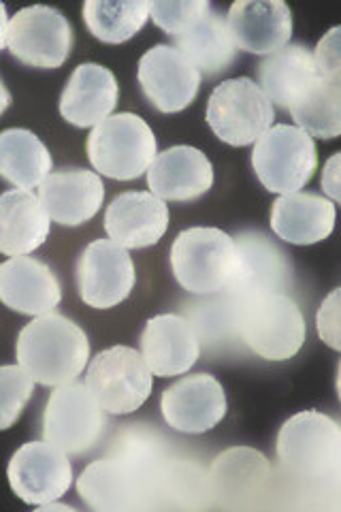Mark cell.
I'll list each match as a JSON object with an SVG mask.
<instances>
[{
	"instance_id": "cell-16",
	"label": "cell",
	"mask_w": 341,
	"mask_h": 512,
	"mask_svg": "<svg viewBox=\"0 0 341 512\" xmlns=\"http://www.w3.org/2000/svg\"><path fill=\"white\" fill-rule=\"evenodd\" d=\"M160 410L175 431L205 434L226 416V393L211 374L186 376L162 393Z\"/></svg>"
},
{
	"instance_id": "cell-24",
	"label": "cell",
	"mask_w": 341,
	"mask_h": 512,
	"mask_svg": "<svg viewBox=\"0 0 341 512\" xmlns=\"http://www.w3.org/2000/svg\"><path fill=\"white\" fill-rule=\"evenodd\" d=\"M271 229L288 244H318L335 229V205L314 192H290L273 203Z\"/></svg>"
},
{
	"instance_id": "cell-26",
	"label": "cell",
	"mask_w": 341,
	"mask_h": 512,
	"mask_svg": "<svg viewBox=\"0 0 341 512\" xmlns=\"http://www.w3.org/2000/svg\"><path fill=\"white\" fill-rule=\"evenodd\" d=\"M320 77L316 56L305 45H286L258 64L261 88L273 105L292 111Z\"/></svg>"
},
{
	"instance_id": "cell-29",
	"label": "cell",
	"mask_w": 341,
	"mask_h": 512,
	"mask_svg": "<svg viewBox=\"0 0 341 512\" xmlns=\"http://www.w3.org/2000/svg\"><path fill=\"white\" fill-rule=\"evenodd\" d=\"M175 47L205 77H216L229 71L237 56V45L231 37L229 24L214 11H209L203 20L177 37Z\"/></svg>"
},
{
	"instance_id": "cell-28",
	"label": "cell",
	"mask_w": 341,
	"mask_h": 512,
	"mask_svg": "<svg viewBox=\"0 0 341 512\" xmlns=\"http://www.w3.org/2000/svg\"><path fill=\"white\" fill-rule=\"evenodd\" d=\"M52 167V154L35 133L9 128L0 135V173L15 188H41L52 175Z\"/></svg>"
},
{
	"instance_id": "cell-18",
	"label": "cell",
	"mask_w": 341,
	"mask_h": 512,
	"mask_svg": "<svg viewBox=\"0 0 341 512\" xmlns=\"http://www.w3.org/2000/svg\"><path fill=\"white\" fill-rule=\"evenodd\" d=\"M169 227V207L154 192H122L105 212L109 239L126 250L158 244Z\"/></svg>"
},
{
	"instance_id": "cell-19",
	"label": "cell",
	"mask_w": 341,
	"mask_h": 512,
	"mask_svg": "<svg viewBox=\"0 0 341 512\" xmlns=\"http://www.w3.org/2000/svg\"><path fill=\"white\" fill-rule=\"evenodd\" d=\"M141 352L154 376L186 374L201 355L199 335L190 320L177 314H160L148 320L141 335Z\"/></svg>"
},
{
	"instance_id": "cell-36",
	"label": "cell",
	"mask_w": 341,
	"mask_h": 512,
	"mask_svg": "<svg viewBox=\"0 0 341 512\" xmlns=\"http://www.w3.org/2000/svg\"><path fill=\"white\" fill-rule=\"evenodd\" d=\"M324 195L341 205V152L333 154L322 169Z\"/></svg>"
},
{
	"instance_id": "cell-6",
	"label": "cell",
	"mask_w": 341,
	"mask_h": 512,
	"mask_svg": "<svg viewBox=\"0 0 341 512\" xmlns=\"http://www.w3.org/2000/svg\"><path fill=\"white\" fill-rule=\"evenodd\" d=\"M92 167L111 180H137L158 156L150 124L135 114H118L94 126L88 137Z\"/></svg>"
},
{
	"instance_id": "cell-9",
	"label": "cell",
	"mask_w": 341,
	"mask_h": 512,
	"mask_svg": "<svg viewBox=\"0 0 341 512\" xmlns=\"http://www.w3.org/2000/svg\"><path fill=\"white\" fill-rule=\"evenodd\" d=\"M152 376L143 352L113 346L90 361L86 387L107 414H131L150 397Z\"/></svg>"
},
{
	"instance_id": "cell-32",
	"label": "cell",
	"mask_w": 341,
	"mask_h": 512,
	"mask_svg": "<svg viewBox=\"0 0 341 512\" xmlns=\"http://www.w3.org/2000/svg\"><path fill=\"white\" fill-rule=\"evenodd\" d=\"M35 382L22 365L0 367V429H9L20 419L35 391Z\"/></svg>"
},
{
	"instance_id": "cell-7",
	"label": "cell",
	"mask_w": 341,
	"mask_h": 512,
	"mask_svg": "<svg viewBox=\"0 0 341 512\" xmlns=\"http://www.w3.org/2000/svg\"><path fill=\"white\" fill-rule=\"evenodd\" d=\"M275 120V107L265 90L248 77L226 79L207 103V124L229 146L243 148L261 139Z\"/></svg>"
},
{
	"instance_id": "cell-30",
	"label": "cell",
	"mask_w": 341,
	"mask_h": 512,
	"mask_svg": "<svg viewBox=\"0 0 341 512\" xmlns=\"http://www.w3.org/2000/svg\"><path fill=\"white\" fill-rule=\"evenodd\" d=\"M150 9L148 0H88L84 22L99 41L120 45L133 39L150 20Z\"/></svg>"
},
{
	"instance_id": "cell-25",
	"label": "cell",
	"mask_w": 341,
	"mask_h": 512,
	"mask_svg": "<svg viewBox=\"0 0 341 512\" xmlns=\"http://www.w3.org/2000/svg\"><path fill=\"white\" fill-rule=\"evenodd\" d=\"M52 218L30 190H7L0 197V252L26 256L45 244Z\"/></svg>"
},
{
	"instance_id": "cell-35",
	"label": "cell",
	"mask_w": 341,
	"mask_h": 512,
	"mask_svg": "<svg viewBox=\"0 0 341 512\" xmlns=\"http://www.w3.org/2000/svg\"><path fill=\"white\" fill-rule=\"evenodd\" d=\"M316 64L322 75L341 82V26L331 28L316 45Z\"/></svg>"
},
{
	"instance_id": "cell-5",
	"label": "cell",
	"mask_w": 341,
	"mask_h": 512,
	"mask_svg": "<svg viewBox=\"0 0 341 512\" xmlns=\"http://www.w3.org/2000/svg\"><path fill=\"white\" fill-rule=\"evenodd\" d=\"M241 340L267 361H286L305 342V318L284 293L252 299L229 312Z\"/></svg>"
},
{
	"instance_id": "cell-33",
	"label": "cell",
	"mask_w": 341,
	"mask_h": 512,
	"mask_svg": "<svg viewBox=\"0 0 341 512\" xmlns=\"http://www.w3.org/2000/svg\"><path fill=\"white\" fill-rule=\"evenodd\" d=\"M211 11L207 0H156L150 9L154 24L177 39Z\"/></svg>"
},
{
	"instance_id": "cell-10",
	"label": "cell",
	"mask_w": 341,
	"mask_h": 512,
	"mask_svg": "<svg viewBox=\"0 0 341 512\" xmlns=\"http://www.w3.org/2000/svg\"><path fill=\"white\" fill-rule=\"evenodd\" d=\"M0 45L26 67L58 69L71 56L73 28L54 7H26L9 20Z\"/></svg>"
},
{
	"instance_id": "cell-13",
	"label": "cell",
	"mask_w": 341,
	"mask_h": 512,
	"mask_svg": "<svg viewBox=\"0 0 341 512\" xmlns=\"http://www.w3.org/2000/svg\"><path fill=\"white\" fill-rule=\"evenodd\" d=\"M237 269L226 288L229 312L252 299L284 293L290 284V265L286 254L263 233L246 231L237 239Z\"/></svg>"
},
{
	"instance_id": "cell-22",
	"label": "cell",
	"mask_w": 341,
	"mask_h": 512,
	"mask_svg": "<svg viewBox=\"0 0 341 512\" xmlns=\"http://www.w3.org/2000/svg\"><path fill=\"white\" fill-rule=\"evenodd\" d=\"M39 199L54 222L62 227H79L99 214L105 201V184L94 171L64 169L43 182Z\"/></svg>"
},
{
	"instance_id": "cell-1",
	"label": "cell",
	"mask_w": 341,
	"mask_h": 512,
	"mask_svg": "<svg viewBox=\"0 0 341 512\" xmlns=\"http://www.w3.org/2000/svg\"><path fill=\"white\" fill-rule=\"evenodd\" d=\"M160 459L156 446L135 434L118 457H107L90 463L77 478V491L92 510L124 512L143 506L158 478Z\"/></svg>"
},
{
	"instance_id": "cell-11",
	"label": "cell",
	"mask_w": 341,
	"mask_h": 512,
	"mask_svg": "<svg viewBox=\"0 0 341 512\" xmlns=\"http://www.w3.org/2000/svg\"><path fill=\"white\" fill-rule=\"evenodd\" d=\"M107 419L86 384L71 382L58 387L47 399L43 438L67 455H81L96 446L105 434Z\"/></svg>"
},
{
	"instance_id": "cell-21",
	"label": "cell",
	"mask_w": 341,
	"mask_h": 512,
	"mask_svg": "<svg viewBox=\"0 0 341 512\" xmlns=\"http://www.w3.org/2000/svg\"><path fill=\"white\" fill-rule=\"evenodd\" d=\"M120 99L118 79L101 64H79L69 77L67 86L60 96V114L69 124L79 128L99 126L111 111L116 109Z\"/></svg>"
},
{
	"instance_id": "cell-23",
	"label": "cell",
	"mask_w": 341,
	"mask_h": 512,
	"mask_svg": "<svg viewBox=\"0 0 341 512\" xmlns=\"http://www.w3.org/2000/svg\"><path fill=\"white\" fill-rule=\"evenodd\" d=\"M148 186L162 201L201 199L214 186V167L201 150L175 146L156 156L148 171Z\"/></svg>"
},
{
	"instance_id": "cell-31",
	"label": "cell",
	"mask_w": 341,
	"mask_h": 512,
	"mask_svg": "<svg viewBox=\"0 0 341 512\" xmlns=\"http://www.w3.org/2000/svg\"><path fill=\"white\" fill-rule=\"evenodd\" d=\"M292 120L305 133L320 139H335L341 135V82L322 75L307 90L303 99L292 107Z\"/></svg>"
},
{
	"instance_id": "cell-12",
	"label": "cell",
	"mask_w": 341,
	"mask_h": 512,
	"mask_svg": "<svg viewBox=\"0 0 341 512\" xmlns=\"http://www.w3.org/2000/svg\"><path fill=\"white\" fill-rule=\"evenodd\" d=\"M75 278L81 301L94 310L120 306L137 282L131 254L113 239H96L84 248L77 259Z\"/></svg>"
},
{
	"instance_id": "cell-15",
	"label": "cell",
	"mask_w": 341,
	"mask_h": 512,
	"mask_svg": "<svg viewBox=\"0 0 341 512\" xmlns=\"http://www.w3.org/2000/svg\"><path fill=\"white\" fill-rule=\"evenodd\" d=\"M137 77L143 94L162 114L184 111L201 86L199 69L173 45H156L145 52Z\"/></svg>"
},
{
	"instance_id": "cell-17",
	"label": "cell",
	"mask_w": 341,
	"mask_h": 512,
	"mask_svg": "<svg viewBox=\"0 0 341 512\" xmlns=\"http://www.w3.org/2000/svg\"><path fill=\"white\" fill-rule=\"evenodd\" d=\"M237 50L275 54L292 37V13L282 0H239L226 15Z\"/></svg>"
},
{
	"instance_id": "cell-14",
	"label": "cell",
	"mask_w": 341,
	"mask_h": 512,
	"mask_svg": "<svg viewBox=\"0 0 341 512\" xmlns=\"http://www.w3.org/2000/svg\"><path fill=\"white\" fill-rule=\"evenodd\" d=\"M9 485L20 500L43 506L60 500L73 485L67 453L50 442H28L9 461Z\"/></svg>"
},
{
	"instance_id": "cell-27",
	"label": "cell",
	"mask_w": 341,
	"mask_h": 512,
	"mask_svg": "<svg viewBox=\"0 0 341 512\" xmlns=\"http://www.w3.org/2000/svg\"><path fill=\"white\" fill-rule=\"evenodd\" d=\"M271 478L269 461L252 448H231L222 453L209 472L214 498L224 506H243L263 495Z\"/></svg>"
},
{
	"instance_id": "cell-20",
	"label": "cell",
	"mask_w": 341,
	"mask_h": 512,
	"mask_svg": "<svg viewBox=\"0 0 341 512\" xmlns=\"http://www.w3.org/2000/svg\"><path fill=\"white\" fill-rule=\"evenodd\" d=\"M0 299L18 314H52L62 299L54 271L32 256H13L0 265Z\"/></svg>"
},
{
	"instance_id": "cell-4",
	"label": "cell",
	"mask_w": 341,
	"mask_h": 512,
	"mask_svg": "<svg viewBox=\"0 0 341 512\" xmlns=\"http://www.w3.org/2000/svg\"><path fill=\"white\" fill-rule=\"evenodd\" d=\"M171 269L188 293H224L237 269V242L214 227L186 229L171 246Z\"/></svg>"
},
{
	"instance_id": "cell-8",
	"label": "cell",
	"mask_w": 341,
	"mask_h": 512,
	"mask_svg": "<svg viewBox=\"0 0 341 512\" xmlns=\"http://www.w3.org/2000/svg\"><path fill=\"white\" fill-rule=\"evenodd\" d=\"M316 165L314 137L299 126L275 124L254 143L252 167L258 182L269 192H299L312 180Z\"/></svg>"
},
{
	"instance_id": "cell-38",
	"label": "cell",
	"mask_w": 341,
	"mask_h": 512,
	"mask_svg": "<svg viewBox=\"0 0 341 512\" xmlns=\"http://www.w3.org/2000/svg\"><path fill=\"white\" fill-rule=\"evenodd\" d=\"M337 397L341 402V363H339V372H337Z\"/></svg>"
},
{
	"instance_id": "cell-37",
	"label": "cell",
	"mask_w": 341,
	"mask_h": 512,
	"mask_svg": "<svg viewBox=\"0 0 341 512\" xmlns=\"http://www.w3.org/2000/svg\"><path fill=\"white\" fill-rule=\"evenodd\" d=\"M333 487L341 491V463H339V470H337V476H335V480H333Z\"/></svg>"
},
{
	"instance_id": "cell-3",
	"label": "cell",
	"mask_w": 341,
	"mask_h": 512,
	"mask_svg": "<svg viewBox=\"0 0 341 512\" xmlns=\"http://www.w3.org/2000/svg\"><path fill=\"white\" fill-rule=\"evenodd\" d=\"M278 457L295 478L333 487L341 463V427L316 410L290 416L280 429Z\"/></svg>"
},
{
	"instance_id": "cell-2",
	"label": "cell",
	"mask_w": 341,
	"mask_h": 512,
	"mask_svg": "<svg viewBox=\"0 0 341 512\" xmlns=\"http://www.w3.org/2000/svg\"><path fill=\"white\" fill-rule=\"evenodd\" d=\"M18 363L43 387L75 382L90 361L86 331L60 314L37 316L28 323L15 346Z\"/></svg>"
},
{
	"instance_id": "cell-34",
	"label": "cell",
	"mask_w": 341,
	"mask_h": 512,
	"mask_svg": "<svg viewBox=\"0 0 341 512\" xmlns=\"http://www.w3.org/2000/svg\"><path fill=\"white\" fill-rule=\"evenodd\" d=\"M316 327L320 340L341 352V288L324 297L322 306L316 314Z\"/></svg>"
}]
</instances>
